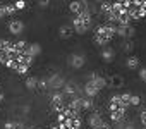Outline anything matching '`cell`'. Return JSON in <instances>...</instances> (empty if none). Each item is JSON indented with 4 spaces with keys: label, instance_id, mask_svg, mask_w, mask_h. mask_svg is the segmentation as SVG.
Masks as SVG:
<instances>
[{
    "label": "cell",
    "instance_id": "24",
    "mask_svg": "<svg viewBox=\"0 0 146 129\" xmlns=\"http://www.w3.org/2000/svg\"><path fill=\"white\" fill-rule=\"evenodd\" d=\"M107 84H110V88H119V86H122V78L120 76H113V78H110L107 81Z\"/></svg>",
    "mask_w": 146,
    "mask_h": 129
},
{
    "label": "cell",
    "instance_id": "23",
    "mask_svg": "<svg viewBox=\"0 0 146 129\" xmlns=\"http://www.w3.org/2000/svg\"><path fill=\"white\" fill-rule=\"evenodd\" d=\"M93 100L91 98H86V96H83L81 98V110H91L93 108Z\"/></svg>",
    "mask_w": 146,
    "mask_h": 129
},
{
    "label": "cell",
    "instance_id": "15",
    "mask_svg": "<svg viewBox=\"0 0 146 129\" xmlns=\"http://www.w3.org/2000/svg\"><path fill=\"white\" fill-rule=\"evenodd\" d=\"M131 95L132 93H122V95H119V105L122 108H125V110L131 107Z\"/></svg>",
    "mask_w": 146,
    "mask_h": 129
},
{
    "label": "cell",
    "instance_id": "35",
    "mask_svg": "<svg viewBox=\"0 0 146 129\" xmlns=\"http://www.w3.org/2000/svg\"><path fill=\"white\" fill-rule=\"evenodd\" d=\"M132 36H134V28L131 26L129 28V33H127V38H132Z\"/></svg>",
    "mask_w": 146,
    "mask_h": 129
},
{
    "label": "cell",
    "instance_id": "17",
    "mask_svg": "<svg viewBox=\"0 0 146 129\" xmlns=\"http://www.w3.org/2000/svg\"><path fill=\"white\" fill-rule=\"evenodd\" d=\"M4 129H28V127H26V124H23L19 120H7L4 124Z\"/></svg>",
    "mask_w": 146,
    "mask_h": 129
},
{
    "label": "cell",
    "instance_id": "26",
    "mask_svg": "<svg viewBox=\"0 0 146 129\" xmlns=\"http://www.w3.org/2000/svg\"><path fill=\"white\" fill-rule=\"evenodd\" d=\"M28 71H29V66H26V64H19L17 69H16V72H17V74H26Z\"/></svg>",
    "mask_w": 146,
    "mask_h": 129
},
{
    "label": "cell",
    "instance_id": "31",
    "mask_svg": "<svg viewBox=\"0 0 146 129\" xmlns=\"http://www.w3.org/2000/svg\"><path fill=\"white\" fill-rule=\"evenodd\" d=\"M139 78L146 83V67H141V69H139Z\"/></svg>",
    "mask_w": 146,
    "mask_h": 129
},
{
    "label": "cell",
    "instance_id": "8",
    "mask_svg": "<svg viewBox=\"0 0 146 129\" xmlns=\"http://www.w3.org/2000/svg\"><path fill=\"white\" fill-rule=\"evenodd\" d=\"M83 91H84L86 98H91V100L100 93V90L95 86V83H93V81H86V83H84V86H83Z\"/></svg>",
    "mask_w": 146,
    "mask_h": 129
},
{
    "label": "cell",
    "instance_id": "27",
    "mask_svg": "<svg viewBox=\"0 0 146 129\" xmlns=\"http://www.w3.org/2000/svg\"><path fill=\"white\" fill-rule=\"evenodd\" d=\"M26 2L24 0H17V2H14V7H16V11H23V9H26Z\"/></svg>",
    "mask_w": 146,
    "mask_h": 129
},
{
    "label": "cell",
    "instance_id": "33",
    "mask_svg": "<svg viewBox=\"0 0 146 129\" xmlns=\"http://www.w3.org/2000/svg\"><path fill=\"white\" fill-rule=\"evenodd\" d=\"M48 4H50L48 0H40V2H38V5H40V7H43V9H45V7H48Z\"/></svg>",
    "mask_w": 146,
    "mask_h": 129
},
{
    "label": "cell",
    "instance_id": "32",
    "mask_svg": "<svg viewBox=\"0 0 146 129\" xmlns=\"http://www.w3.org/2000/svg\"><path fill=\"white\" fill-rule=\"evenodd\" d=\"M139 119H141V122H143V126L146 127V110H143V112H141V115H139Z\"/></svg>",
    "mask_w": 146,
    "mask_h": 129
},
{
    "label": "cell",
    "instance_id": "12",
    "mask_svg": "<svg viewBox=\"0 0 146 129\" xmlns=\"http://www.w3.org/2000/svg\"><path fill=\"white\" fill-rule=\"evenodd\" d=\"M88 81H93V83H95V86H96L100 91H102L103 88H107V79H105V78H102V76H98V74H90Z\"/></svg>",
    "mask_w": 146,
    "mask_h": 129
},
{
    "label": "cell",
    "instance_id": "30",
    "mask_svg": "<svg viewBox=\"0 0 146 129\" xmlns=\"http://www.w3.org/2000/svg\"><path fill=\"white\" fill-rule=\"evenodd\" d=\"M4 17H7L5 16V4L0 2V19H4Z\"/></svg>",
    "mask_w": 146,
    "mask_h": 129
},
{
    "label": "cell",
    "instance_id": "20",
    "mask_svg": "<svg viewBox=\"0 0 146 129\" xmlns=\"http://www.w3.org/2000/svg\"><path fill=\"white\" fill-rule=\"evenodd\" d=\"M125 66H127L129 69H136V67H139V57H136V55H131V57H127V60H125Z\"/></svg>",
    "mask_w": 146,
    "mask_h": 129
},
{
    "label": "cell",
    "instance_id": "21",
    "mask_svg": "<svg viewBox=\"0 0 146 129\" xmlns=\"http://www.w3.org/2000/svg\"><path fill=\"white\" fill-rule=\"evenodd\" d=\"M100 12H102L105 17H108V16L112 14V2H102V4H100Z\"/></svg>",
    "mask_w": 146,
    "mask_h": 129
},
{
    "label": "cell",
    "instance_id": "6",
    "mask_svg": "<svg viewBox=\"0 0 146 129\" xmlns=\"http://www.w3.org/2000/svg\"><path fill=\"white\" fill-rule=\"evenodd\" d=\"M46 84H48V88H52V90H60V88H64L65 81H64L58 74H53V76L46 78Z\"/></svg>",
    "mask_w": 146,
    "mask_h": 129
},
{
    "label": "cell",
    "instance_id": "36",
    "mask_svg": "<svg viewBox=\"0 0 146 129\" xmlns=\"http://www.w3.org/2000/svg\"><path fill=\"white\" fill-rule=\"evenodd\" d=\"M98 129H110V126H108V124H107V122H103V124H102V126H100V127H98Z\"/></svg>",
    "mask_w": 146,
    "mask_h": 129
},
{
    "label": "cell",
    "instance_id": "18",
    "mask_svg": "<svg viewBox=\"0 0 146 129\" xmlns=\"http://www.w3.org/2000/svg\"><path fill=\"white\" fill-rule=\"evenodd\" d=\"M129 28H131V26H124V24H115V35H119L120 38H127Z\"/></svg>",
    "mask_w": 146,
    "mask_h": 129
},
{
    "label": "cell",
    "instance_id": "2",
    "mask_svg": "<svg viewBox=\"0 0 146 129\" xmlns=\"http://www.w3.org/2000/svg\"><path fill=\"white\" fill-rule=\"evenodd\" d=\"M115 36V24H110V23H105V24H100L95 28V43L98 45H107L112 38Z\"/></svg>",
    "mask_w": 146,
    "mask_h": 129
},
{
    "label": "cell",
    "instance_id": "39",
    "mask_svg": "<svg viewBox=\"0 0 146 129\" xmlns=\"http://www.w3.org/2000/svg\"><path fill=\"white\" fill-rule=\"evenodd\" d=\"M143 7H144V11H146V0H143Z\"/></svg>",
    "mask_w": 146,
    "mask_h": 129
},
{
    "label": "cell",
    "instance_id": "4",
    "mask_svg": "<svg viewBox=\"0 0 146 129\" xmlns=\"http://www.w3.org/2000/svg\"><path fill=\"white\" fill-rule=\"evenodd\" d=\"M90 9V2H70L69 4V11L74 14V16H78V14H81L83 11H88Z\"/></svg>",
    "mask_w": 146,
    "mask_h": 129
},
{
    "label": "cell",
    "instance_id": "34",
    "mask_svg": "<svg viewBox=\"0 0 146 129\" xmlns=\"http://www.w3.org/2000/svg\"><path fill=\"white\" fill-rule=\"evenodd\" d=\"M124 50H125V52H131V50H132V41H129V43H125V47H124Z\"/></svg>",
    "mask_w": 146,
    "mask_h": 129
},
{
    "label": "cell",
    "instance_id": "28",
    "mask_svg": "<svg viewBox=\"0 0 146 129\" xmlns=\"http://www.w3.org/2000/svg\"><path fill=\"white\" fill-rule=\"evenodd\" d=\"M141 103V98L137 96V95H131V107H136V105H139Z\"/></svg>",
    "mask_w": 146,
    "mask_h": 129
},
{
    "label": "cell",
    "instance_id": "10",
    "mask_svg": "<svg viewBox=\"0 0 146 129\" xmlns=\"http://www.w3.org/2000/svg\"><path fill=\"white\" fill-rule=\"evenodd\" d=\"M88 124H90V127L98 129V127L103 124V119H102V115H100L98 112H93V114H90V117H88Z\"/></svg>",
    "mask_w": 146,
    "mask_h": 129
},
{
    "label": "cell",
    "instance_id": "40",
    "mask_svg": "<svg viewBox=\"0 0 146 129\" xmlns=\"http://www.w3.org/2000/svg\"><path fill=\"white\" fill-rule=\"evenodd\" d=\"M28 129H36V127H28Z\"/></svg>",
    "mask_w": 146,
    "mask_h": 129
},
{
    "label": "cell",
    "instance_id": "29",
    "mask_svg": "<svg viewBox=\"0 0 146 129\" xmlns=\"http://www.w3.org/2000/svg\"><path fill=\"white\" fill-rule=\"evenodd\" d=\"M38 88H40V90H46V88H48V84H46V78L38 79Z\"/></svg>",
    "mask_w": 146,
    "mask_h": 129
},
{
    "label": "cell",
    "instance_id": "7",
    "mask_svg": "<svg viewBox=\"0 0 146 129\" xmlns=\"http://www.w3.org/2000/svg\"><path fill=\"white\" fill-rule=\"evenodd\" d=\"M62 95L65 98H72V96H78L79 95V88L76 84H72V83H65L64 88H62Z\"/></svg>",
    "mask_w": 146,
    "mask_h": 129
},
{
    "label": "cell",
    "instance_id": "3",
    "mask_svg": "<svg viewBox=\"0 0 146 129\" xmlns=\"http://www.w3.org/2000/svg\"><path fill=\"white\" fill-rule=\"evenodd\" d=\"M65 103H67V98L62 95V91H55V93L52 95V98H50V107H52V110H53L57 115L64 112Z\"/></svg>",
    "mask_w": 146,
    "mask_h": 129
},
{
    "label": "cell",
    "instance_id": "14",
    "mask_svg": "<svg viewBox=\"0 0 146 129\" xmlns=\"http://www.w3.org/2000/svg\"><path fill=\"white\" fill-rule=\"evenodd\" d=\"M72 33H74V29H72V26H70V24H62V26L58 28V36H60L62 40L70 38V36H72Z\"/></svg>",
    "mask_w": 146,
    "mask_h": 129
},
{
    "label": "cell",
    "instance_id": "22",
    "mask_svg": "<svg viewBox=\"0 0 146 129\" xmlns=\"http://www.w3.org/2000/svg\"><path fill=\"white\" fill-rule=\"evenodd\" d=\"M26 88L28 90H36L38 88V78L36 76H29V78H26Z\"/></svg>",
    "mask_w": 146,
    "mask_h": 129
},
{
    "label": "cell",
    "instance_id": "19",
    "mask_svg": "<svg viewBox=\"0 0 146 129\" xmlns=\"http://www.w3.org/2000/svg\"><path fill=\"white\" fill-rule=\"evenodd\" d=\"M26 48H28V43L24 41V40H19V41H14V52L16 53H24L26 52Z\"/></svg>",
    "mask_w": 146,
    "mask_h": 129
},
{
    "label": "cell",
    "instance_id": "37",
    "mask_svg": "<svg viewBox=\"0 0 146 129\" xmlns=\"http://www.w3.org/2000/svg\"><path fill=\"white\" fill-rule=\"evenodd\" d=\"M122 129H136V127H134V126H132V124H127V126H124V127H122Z\"/></svg>",
    "mask_w": 146,
    "mask_h": 129
},
{
    "label": "cell",
    "instance_id": "16",
    "mask_svg": "<svg viewBox=\"0 0 146 129\" xmlns=\"http://www.w3.org/2000/svg\"><path fill=\"white\" fill-rule=\"evenodd\" d=\"M113 57H115L113 48H110V47H103V50H102V59H103L105 62H112Z\"/></svg>",
    "mask_w": 146,
    "mask_h": 129
},
{
    "label": "cell",
    "instance_id": "11",
    "mask_svg": "<svg viewBox=\"0 0 146 129\" xmlns=\"http://www.w3.org/2000/svg\"><path fill=\"white\" fill-rule=\"evenodd\" d=\"M125 114H127V110L125 108H117V110H113V112H110V119H112V122H115V124H119V122H122L124 119H125Z\"/></svg>",
    "mask_w": 146,
    "mask_h": 129
},
{
    "label": "cell",
    "instance_id": "9",
    "mask_svg": "<svg viewBox=\"0 0 146 129\" xmlns=\"http://www.w3.org/2000/svg\"><path fill=\"white\" fill-rule=\"evenodd\" d=\"M9 31H11L12 35H21V33L24 31V23H23L21 19H12V21L9 23Z\"/></svg>",
    "mask_w": 146,
    "mask_h": 129
},
{
    "label": "cell",
    "instance_id": "1",
    "mask_svg": "<svg viewBox=\"0 0 146 129\" xmlns=\"http://www.w3.org/2000/svg\"><path fill=\"white\" fill-rule=\"evenodd\" d=\"M70 26H72V29H74L76 33L84 35L93 26V14H91V11L88 9V11H83L81 14L74 16V17H72V24Z\"/></svg>",
    "mask_w": 146,
    "mask_h": 129
},
{
    "label": "cell",
    "instance_id": "5",
    "mask_svg": "<svg viewBox=\"0 0 146 129\" xmlns=\"http://www.w3.org/2000/svg\"><path fill=\"white\" fill-rule=\"evenodd\" d=\"M84 55H81V53H72L70 57H69V66L72 67V69H81L83 66H84Z\"/></svg>",
    "mask_w": 146,
    "mask_h": 129
},
{
    "label": "cell",
    "instance_id": "38",
    "mask_svg": "<svg viewBox=\"0 0 146 129\" xmlns=\"http://www.w3.org/2000/svg\"><path fill=\"white\" fill-rule=\"evenodd\" d=\"M2 102H4V93L0 91V103H2Z\"/></svg>",
    "mask_w": 146,
    "mask_h": 129
},
{
    "label": "cell",
    "instance_id": "25",
    "mask_svg": "<svg viewBox=\"0 0 146 129\" xmlns=\"http://www.w3.org/2000/svg\"><path fill=\"white\" fill-rule=\"evenodd\" d=\"M17 11H16V7H14V4H5V16H12V14H16Z\"/></svg>",
    "mask_w": 146,
    "mask_h": 129
},
{
    "label": "cell",
    "instance_id": "13",
    "mask_svg": "<svg viewBox=\"0 0 146 129\" xmlns=\"http://www.w3.org/2000/svg\"><path fill=\"white\" fill-rule=\"evenodd\" d=\"M26 53L33 59H36L40 53H41V47L40 43H28V48H26Z\"/></svg>",
    "mask_w": 146,
    "mask_h": 129
}]
</instances>
